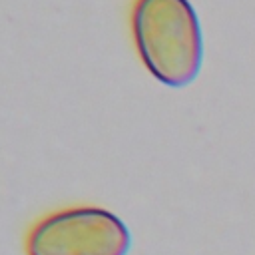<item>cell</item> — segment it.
Here are the masks:
<instances>
[{
	"label": "cell",
	"instance_id": "1",
	"mask_svg": "<svg viewBox=\"0 0 255 255\" xmlns=\"http://www.w3.org/2000/svg\"><path fill=\"white\" fill-rule=\"evenodd\" d=\"M129 32L145 70L169 88L189 86L203 64V34L189 0H131Z\"/></svg>",
	"mask_w": 255,
	"mask_h": 255
},
{
	"label": "cell",
	"instance_id": "2",
	"mask_svg": "<svg viewBox=\"0 0 255 255\" xmlns=\"http://www.w3.org/2000/svg\"><path fill=\"white\" fill-rule=\"evenodd\" d=\"M131 233L112 211L72 205L38 219L26 235L28 255H128Z\"/></svg>",
	"mask_w": 255,
	"mask_h": 255
}]
</instances>
